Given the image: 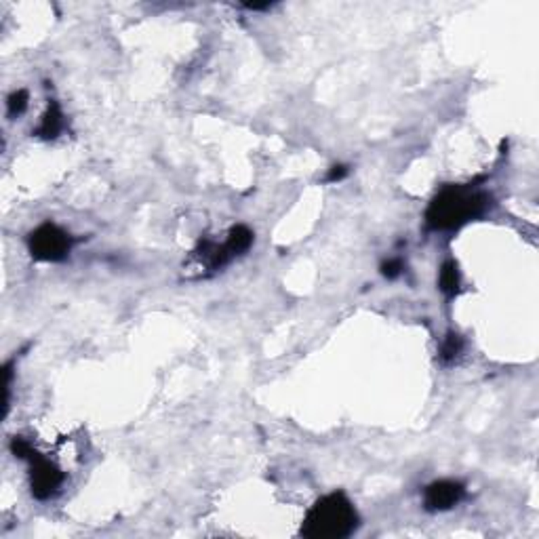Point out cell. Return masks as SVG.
Returning a JSON list of instances; mask_svg holds the SVG:
<instances>
[{
    "label": "cell",
    "instance_id": "obj_4",
    "mask_svg": "<svg viewBox=\"0 0 539 539\" xmlns=\"http://www.w3.org/2000/svg\"><path fill=\"white\" fill-rule=\"evenodd\" d=\"M30 463H32V474H30L32 495L36 499H49L51 495L57 493V489L64 482L62 470L55 463H51L49 459L41 457L36 451L30 455Z\"/></svg>",
    "mask_w": 539,
    "mask_h": 539
},
{
    "label": "cell",
    "instance_id": "obj_2",
    "mask_svg": "<svg viewBox=\"0 0 539 539\" xmlns=\"http://www.w3.org/2000/svg\"><path fill=\"white\" fill-rule=\"evenodd\" d=\"M358 514L344 493H331L318 499L306 514L302 535L308 539H342L354 533Z\"/></svg>",
    "mask_w": 539,
    "mask_h": 539
},
{
    "label": "cell",
    "instance_id": "obj_13",
    "mask_svg": "<svg viewBox=\"0 0 539 539\" xmlns=\"http://www.w3.org/2000/svg\"><path fill=\"white\" fill-rule=\"evenodd\" d=\"M348 173H350V169H348L346 164H335V167H331V171L327 173V181H342Z\"/></svg>",
    "mask_w": 539,
    "mask_h": 539
},
{
    "label": "cell",
    "instance_id": "obj_12",
    "mask_svg": "<svg viewBox=\"0 0 539 539\" xmlns=\"http://www.w3.org/2000/svg\"><path fill=\"white\" fill-rule=\"evenodd\" d=\"M402 270H405V263H402L400 259H388V261L382 265V274H384L386 279L394 281V279H398V276L402 274Z\"/></svg>",
    "mask_w": 539,
    "mask_h": 539
},
{
    "label": "cell",
    "instance_id": "obj_1",
    "mask_svg": "<svg viewBox=\"0 0 539 539\" xmlns=\"http://www.w3.org/2000/svg\"><path fill=\"white\" fill-rule=\"evenodd\" d=\"M489 196L470 186L444 188L428 206L426 223L432 230H455L489 209Z\"/></svg>",
    "mask_w": 539,
    "mask_h": 539
},
{
    "label": "cell",
    "instance_id": "obj_7",
    "mask_svg": "<svg viewBox=\"0 0 539 539\" xmlns=\"http://www.w3.org/2000/svg\"><path fill=\"white\" fill-rule=\"evenodd\" d=\"M251 244H253V232H251L246 225H234V227L227 232L225 246L230 248V253H232V255H240V253H244Z\"/></svg>",
    "mask_w": 539,
    "mask_h": 539
},
{
    "label": "cell",
    "instance_id": "obj_10",
    "mask_svg": "<svg viewBox=\"0 0 539 539\" xmlns=\"http://www.w3.org/2000/svg\"><path fill=\"white\" fill-rule=\"evenodd\" d=\"M28 108V91L20 89V91H13L7 99V110H9V116H20L24 114Z\"/></svg>",
    "mask_w": 539,
    "mask_h": 539
},
{
    "label": "cell",
    "instance_id": "obj_8",
    "mask_svg": "<svg viewBox=\"0 0 539 539\" xmlns=\"http://www.w3.org/2000/svg\"><path fill=\"white\" fill-rule=\"evenodd\" d=\"M438 287L447 295H455L459 291V270H457L455 261L442 263L440 274H438Z\"/></svg>",
    "mask_w": 539,
    "mask_h": 539
},
{
    "label": "cell",
    "instance_id": "obj_5",
    "mask_svg": "<svg viewBox=\"0 0 539 539\" xmlns=\"http://www.w3.org/2000/svg\"><path fill=\"white\" fill-rule=\"evenodd\" d=\"M463 484L455 482V480H436L432 484L426 486L424 493V505L430 512H442V510H451L453 505H457L463 499Z\"/></svg>",
    "mask_w": 539,
    "mask_h": 539
},
{
    "label": "cell",
    "instance_id": "obj_6",
    "mask_svg": "<svg viewBox=\"0 0 539 539\" xmlns=\"http://www.w3.org/2000/svg\"><path fill=\"white\" fill-rule=\"evenodd\" d=\"M62 129H64V114H62V108H59L57 102H51L36 133H38L43 139H55V137L62 133Z\"/></svg>",
    "mask_w": 539,
    "mask_h": 539
},
{
    "label": "cell",
    "instance_id": "obj_3",
    "mask_svg": "<svg viewBox=\"0 0 539 539\" xmlns=\"http://www.w3.org/2000/svg\"><path fill=\"white\" fill-rule=\"evenodd\" d=\"M28 248L34 259L62 261L72 248V236L55 223H43L30 234Z\"/></svg>",
    "mask_w": 539,
    "mask_h": 539
},
{
    "label": "cell",
    "instance_id": "obj_9",
    "mask_svg": "<svg viewBox=\"0 0 539 539\" xmlns=\"http://www.w3.org/2000/svg\"><path fill=\"white\" fill-rule=\"evenodd\" d=\"M461 350H463L461 337H459L457 333H449V335L444 337L442 346H440V358H442L444 363H453V360L461 354Z\"/></svg>",
    "mask_w": 539,
    "mask_h": 539
},
{
    "label": "cell",
    "instance_id": "obj_11",
    "mask_svg": "<svg viewBox=\"0 0 539 539\" xmlns=\"http://www.w3.org/2000/svg\"><path fill=\"white\" fill-rule=\"evenodd\" d=\"M11 451H13V455L20 457V459H30V455L34 453V447H32L26 438L15 436V438L11 440Z\"/></svg>",
    "mask_w": 539,
    "mask_h": 539
}]
</instances>
